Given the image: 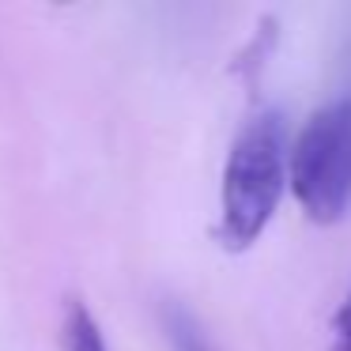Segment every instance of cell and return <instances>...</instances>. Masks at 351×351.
<instances>
[{
	"instance_id": "6da1fadb",
	"label": "cell",
	"mask_w": 351,
	"mask_h": 351,
	"mask_svg": "<svg viewBox=\"0 0 351 351\" xmlns=\"http://www.w3.org/2000/svg\"><path fill=\"white\" fill-rule=\"evenodd\" d=\"M291 182L287 129L280 114H257L234 136L219 185V242L250 250L272 223Z\"/></svg>"
},
{
	"instance_id": "7a4b0ae2",
	"label": "cell",
	"mask_w": 351,
	"mask_h": 351,
	"mask_svg": "<svg viewBox=\"0 0 351 351\" xmlns=\"http://www.w3.org/2000/svg\"><path fill=\"white\" fill-rule=\"evenodd\" d=\"M291 193L313 223H336L351 208V95L328 102L291 144Z\"/></svg>"
},
{
	"instance_id": "3957f363",
	"label": "cell",
	"mask_w": 351,
	"mask_h": 351,
	"mask_svg": "<svg viewBox=\"0 0 351 351\" xmlns=\"http://www.w3.org/2000/svg\"><path fill=\"white\" fill-rule=\"evenodd\" d=\"M64 351H110L95 313L80 298H72L64 310Z\"/></svg>"
},
{
	"instance_id": "277c9868",
	"label": "cell",
	"mask_w": 351,
	"mask_h": 351,
	"mask_svg": "<svg viewBox=\"0 0 351 351\" xmlns=\"http://www.w3.org/2000/svg\"><path fill=\"white\" fill-rule=\"evenodd\" d=\"M167 332H170V340H174L178 351H212L204 328H200L185 310H178V306H174V310H167Z\"/></svg>"
},
{
	"instance_id": "5b68a950",
	"label": "cell",
	"mask_w": 351,
	"mask_h": 351,
	"mask_svg": "<svg viewBox=\"0 0 351 351\" xmlns=\"http://www.w3.org/2000/svg\"><path fill=\"white\" fill-rule=\"evenodd\" d=\"M328 351H351V291L332 317V343H328Z\"/></svg>"
}]
</instances>
